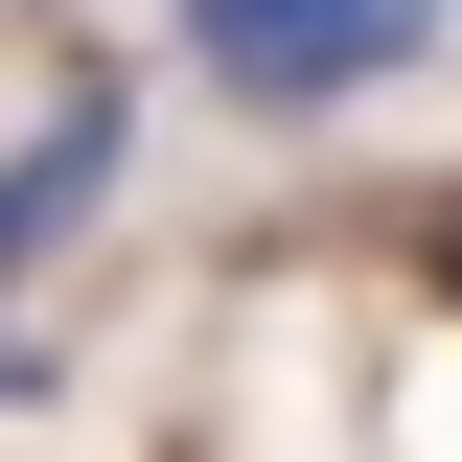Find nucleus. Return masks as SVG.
Masks as SVG:
<instances>
[{"label":"nucleus","instance_id":"obj_1","mask_svg":"<svg viewBox=\"0 0 462 462\" xmlns=\"http://www.w3.org/2000/svg\"><path fill=\"white\" fill-rule=\"evenodd\" d=\"M185 47L254 116H346V93H393V69L439 47V0H185Z\"/></svg>","mask_w":462,"mask_h":462},{"label":"nucleus","instance_id":"obj_2","mask_svg":"<svg viewBox=\"0 0 462 462\" xmlns=\"http://www.w3.org/2000/svg\"><path fill=\"white\" fill-rule=\"evenodd\" d=\"M116 162H139V93H47V139H23V162H0V278H23V254H69V231L116 208Z\"/></svg>","mask_w":462,"mask_h":462}]
</instances>
